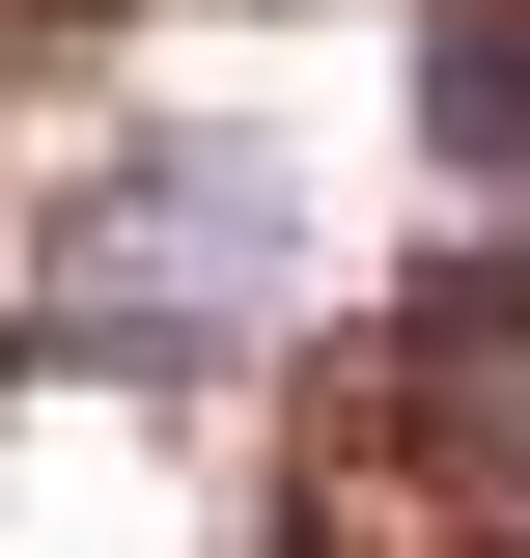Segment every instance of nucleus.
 I'll use <instances>...</instances> for the list:
<instances>
[{"label":"nucleus","mask_w":530,"mask_h":558,"mask_svg":"<svg viewBox=\"0 0 530 558\" xmlns=\"http://www.w3.org/2000/svg\"><path fill=\"white\" fill-rule=\"evenodd\" d=\"M279 279H308V168L196 112V140L57 168V223H28V336L112 363V391H224V363L279 336Z\"/></svg>","instance_id":"1"},{"label":"nucleus","mask_w":530,"mask_h":558,"mask_svg":"<svg viewBox=\"0 0 530 558\" xmlns=\"http://www.w3.org/2000/svg\"><path fill=\"white\" fill-rule=\"evenodd\" d=\"M419 168L530 223V0H419Z\"/></svg>","instance_id":"2"}]
</instances>
